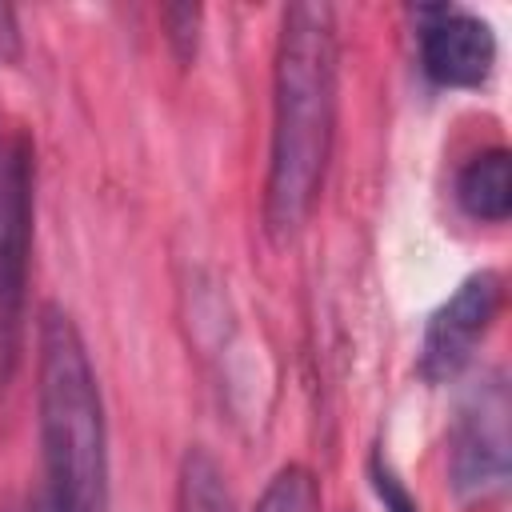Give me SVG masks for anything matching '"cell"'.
Listing matches in <instances>:
<instances>
[{
    "label": "cell",
    "mask_w": 512,
    "mask_h": 512,
    "mask_svg": "<svg viewBox=\"0 0 512 512\" xmlns=\"http://www.w3.org/2000/svg\"><path fill=\"white\" fill-rule=\"evenodd\" d=\"M200 16H204V12H200L196 4H172V8L160 12L164 36H168L176 60H184V64L196 56V44H200Z\"/></svg>",
    "instance_id": "obj_10"
},
{
    "label": "cell",
    "mask_w": 512,
    "mask_h": 512,
    "mask_svg": "<svg viewBox=\"0 0 512 512\" xmlns=\"http://www.w3.org/2000/svg\"><path fill=\"white\" fill-rule=\"evenodd\" d=\"M456 200L472 220L500 224L512 212V156L504 148H488L472 156L456 176Z\"/></svg>",
    "instance_id": "obj_7"
},
{
    "label": "cell",
    "mask_w": 512,
    "mask_h": 512,
    "mask_svg": "<svg viewBox=\"0 0 512 512\" xmlns=\"http://www.w3.org/2000/svg\"><path fill=\"white\" fill-rule=\"evenodd\" d=\"M420 60L444 88H480L496 64V36L476 12L420 8Z\"/></svg>",
    "instance_id": "obj_6"
},
{
    "label": "cell",
    "mask_w": 512,
    "mask_h": 512,
    "mask_svg": "<svg viewBox=\"0 0 512 512\" xmlns=\"http://www.w3.org/2000/svg\"><path fill=\"white\" fill-rule=\"evenodd\" d=\"M176 512H236L220 464L204 448H188L176 476Z\"/></svg>",
    "instance_id": "obj_8"
},
{
    "label": "cell",
    "mask_w": 512,
    "mask_h": 512,
    "mask_svg": "<svg viewBox=\"0 0 512 512\" xmlns=\"http://www.w3.org/2000/svg\"><path fill=\"white\" fill-rule=\"evenodd\" d=\"M20 52V28H16V12L8 4H0V60H16Z\"/></svg>",
    "instance_id": "obj_12"
},
{
    "label": "cell",
    "mask_w": 512,
    "mask_h": 512,
    "mask_svg": "<svg viewBox=\"0 0 512 512\" xmlns=\"http://www.w3.org/2000/svg\"><path fill=\"white\" fill-rule=\"evenodd\" d=\"M336 136V20L328 4H292L272 72V152L264 232L288 244L312 216Z\"/></svg>",
    "instance_id": "obj_1"
},
{
    "label": "cell",
    "mask_w": 512,
    "mask_h": 512,
    "mask_svg": "<svg viewBox=\"0 0 512 512\" xmlns=\"http://www.w3.org/2000/svg\"><path fill=\"white\" fill-rule=\"evenodd\" d=\"M448 484L464 504H488L508 488V384L484 376L448 432Z\"/></svg>",
    "instance_id": "obj_3"
},
{
    "label": "cell",
    "mask_w": 512,
    "mask_h": 512,
    "mask_svg": "<svg viewBox=\"0 0 512 512\" xmlns=\"http://www.w3.org/2000/svg\"><path fill=\"white\" fill-rule=\"evenodd\" d=\"M44 484L36 512H108V432L84 340L60 304L40 312L36 352Z\"/></svg>",
    "instance_id": "obj_2"
},
{
    "label": "cell",
    "mask_w": 512,
    "mask_h": 512,
    "mask_svg": "<svg viewBox=\"0 0 512 512\" xmlns=\"http://www.w3.org/2000/svg\"><path fill=\"white\" fill-rule=\"evenodd\" d=\"M28 240H32L28 148L20 140L0 136V348L4 352H12L16 320L24 304Z\"/></svg>",
    "instance_id": "obj_5"
},
{
    "label": "cell",
    "mask_w": 512,
    "mask_h": 512,
    "mask_svg": "<svg viewBox=\"0 0 512 512\" xmlns=\"http://www.w3.org/2000/svg\"><path fill=\"white\" fill-rule=\"evenodd\" d=\"M372 484H376V496H380V504H384V512H420L416 504H412V496H408V488L400 484V476L376 456L372 460Z\"/></svg>",
    "instance_id": "obj_11"
},
{
    "label": "cell",
    "mask_w": 512,
    "mask_h": 512,
    "mask_svg": "<svg viewBox=\"0 0 512 512\" xmlns=\"http://www.w3.org/2000/svg\"><path fill=\"white\" fill-rule=\"evenodd\" d=\"M256 512H320L316 476H312L308 468H300V464L280 468V472L268 480V488H264Z\"/></svg>",
    "instance_id": "obj_9"
},
{
    "label": "cell",
    "mask_w": 512,
    "mask_h": 512,
    "mask_svg": "<svg viewBox=\"0 0 512 512\" xmlns=\"http://www.w3.org/2000/svg\"><path fill=\"white\" fill-rule=\"evenodd\" d=\"M504 284L496 272H476L468 276L428 320L424 340H420V376L432 384L452 380L484 340V332L496 320Z\"/></svg>",
    "instance_id": "obj_4"
}]
</instances>
